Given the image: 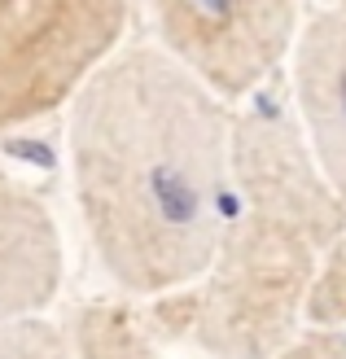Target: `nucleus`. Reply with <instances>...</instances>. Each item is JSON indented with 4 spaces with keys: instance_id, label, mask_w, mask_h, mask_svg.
Instances as JSON below:
<instances>
[{
    "instance_id": "nucleus-9",
    "label": "nucleus",
    "mask_w": 346,
    "mask_h": 359,
    "mask_svg": "<svg viewBox=\"0 0 346 359\" xmlns=\"http://www.w3.org/2000/svg\"><path fill=\"white\" fill-rule=\"evenodd\" d=\"M0 359H75V355H70L66 325H53L48 316H40L0 325Z\"/></svg>"
},
{
    "instance_id": "nucleus-6",
    "label": "nucleus",
    "mask_w": 346,
    "mask_h": 359,
    "mask_svg": "<svg viewBox=\"0 0 346 359\" xmlns=\"http://www.w3.org/2000/svg\"><path fill=\"white\" fill-rule=\"evenodd\" d=\"M66 250L53 210L27 180L0 171V325L40 320L62 294Z\"/></svg>"
},
{
    "instance_id": "nucleus-2",
    "label": "nucleus",
    "mask_w": 346,
    "mask_h": 359,
    "mask_svg": "<svg viewBox=\"0 0 346 359\" xmlns=\"http://www.w3.org/2000/svg\"><path fill=\"white\" fill-rule=\"evenodd\" d=\"M346 232V202L316 167L294 114H237L232 202L215 255L185 290V342L206 359H272L307 329L320 259Z\"/></svg>"
},
{
    "instance_id": "nucleus-4",
    "label": "nucleus",
    "mask_w": 346,
    "mask_h": 359,
    "mask_svg": "<svg viewBox=\"0 0 346 359\" xmlns=\"http://www.w3.org/2000/svg\"><path fill=\"white\" fill-rule=\"evenodd\" d=\"M158 48L215 97L237 105L289 66L302 31V0H136Z\"/></svg>"
},
{
    "instance_id": "nucleus-10",
    "label": "nucleus",
    "mask_w": 346,
    "mask_h": 359,
    "mask_svg": "<svg viewBox=\"0 0 346 359\" xmlns=\"http://www.w3.org/2000/svg\"><path fill=\"white\" fill-rule=\"evenodd\" d=\"M272 359H346V333L338 329H302L294 342Z\"/></svg>"
},
{
    "instance_id": "nucleus-3",
    "label": "nucleus",
    "mask_w": 346,
    "mask_h": 359,
    "mask_svg": "<svg viewBox=\"0 0 346 359\" xmlns=\"http://www.w3.org/2000/svg\"><path fill=\"white\" fill-rule=\"evenodd\" d=\"M132 13L136 0H0V140L70 110Z\"/></svg>"
},
{
    "instance_id": "nucleus-1",
    "label": "nucleus",
    "mask_w": 346,
    "mask_h": 359,
    "mask_svg": "<svg viewBox=\"0 0 346 359\" xmlns=\"http://www.w3.org/2000/svg\"><path fill=\"white\" fill-rule=\"evenodd\" d=\"M88 245L127 298L202 280L232 202L237 110L158 44H123L66 110Z\"/></svg>"
},
{
    "instance_id": "nucleus-5",
    "label": "nucleus",
    "mask_w": 346,
    "mask_h": 359,
    "mask_svg": "<svg viewBox=\"0 0 346 359\" xmlns=\"http://www.w3.org/2000/svg\"><path fill=\"white\" fill-rule=\"evenodd\" d=\"M289 88L307 149L346 202V0H324L302 18L289 53Z\"/></svg>"
},
{
    "instance_id": "nucleus-8",
    "label": "nucleus",
    "mask_w": 346,
    "mask_h": 359,
    "mask_svg": "<svg viewBox=\"0 0 346 359\" xmlns=\"http://www.w3.org/2000/svg\"><path fill=\"white\" fill-rule=\"evenodd\" d=\"M307 329H338L346 333V232L320 259V272L307 298Z\"/></svg>"
},
{
    "instance_id": "nucleus-7",
    "label": "nucleus",
    "mask_w": 346,
    "mask_h": 359,
    "mask_svg": "<svg viewBox=\"0 0 346 359\" xmlns=\"http://www.w3.org/2000/svg\"><path fill=\"white\" fill-rule=\"evenodd\" d=\"M66 337L75 359H162V351L175 342L158 302L127 294L75 307L66 320Z\"/></svg>"
}]
</instances>
